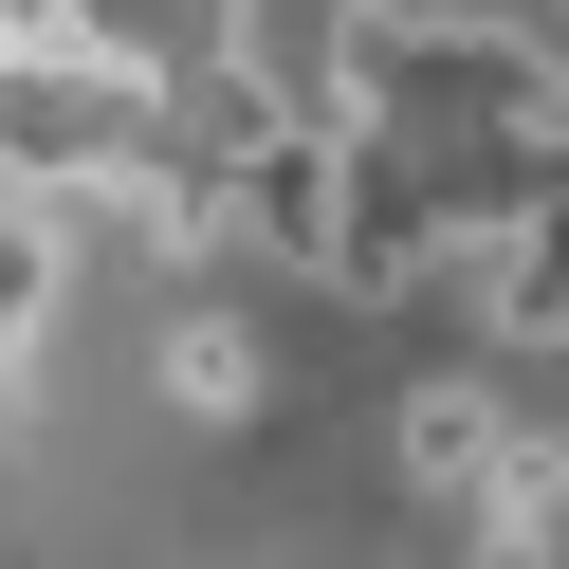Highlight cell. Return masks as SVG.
Returning <instances> with one entry per match:
<instances>
[{"mask_svg":"<svg viewBox=\"0 0 569 569\" xmlns=\"http://www.w3.org/2000/svg\"><path fill=\"white\" fill-rule=\"evenodd\" d=\"M386 459H405V496L478 515V496L532 459V422H515V368H422V386H405V422H386Z\"/></svg>","mask_w":569,"mask_h":569,"instance_id":"6da1fadb","label":"cell"},{"mask_svg":"<svg viewBox=\"0 0 569 569\" xmlns=\"http://www.w3.org/2000/svg\"><path fill=\"white\" fill-rule=\"evenodd\" d=\"M331 221H349V148H312V129H258V148L221 166V239L295 258L312 295H331Z\"/></svg>","mask_w":569,"mask_h":569,"instance_id":"7a4b0ae2","label":"cell"},{"mask_svg":"<svg viewBox=\"0 0 569 569\" xmlns=\"http://www.w3.org/2000/svg\"><path fill=\"white\" fill-rule=\"evenodd\" d=\"M148 405L202 422V441L276 422V331H258V312H221V295H184V312H166V349H148Z\"/></svg>","mask_w":569,"mask_h":569,"instance_id":"3957f363","label":"cell"},{"mask_svg":"<svg viewBox=\"0 0 569 569\" xmlns=\"http://www.w3.org/2000/svg\"><path fill=\"white\" fill-rule=\"evenodd\" d=\"M56 331H74V221L0 184V405L38 386V349H56Z\"/></svg>","mask_w":569,"mask_h":569,"instance_id":"277c9868","label":"cell"},{"mask_svg":"<svg viewBox=\"0 0 569 569\" xmlns=\"http://www.w3.org/2000/svg\"><path fill=\"white\" fill-rule=\"evenodd\" d=\"M129 19H148L166 56H221V38H239V0H129Z\"/></svg>","mask_w":569,"mask_h":569,"instance_id":"5b68a950","label":"cell"},{"mask_svg":"<svg viewBox=\"0 0 569 569\" xmlns=\"http://www.w3.org/2000/svg\"><path fill=\"white\" fill-rule=\"evenodd\" d=\"M532 459H551V496H569V405H551V441H532Z\"/></svg>","mask_w":569,"mask_h":569,"instance_id":"8992f818","label":"cell"}]
</instances>
